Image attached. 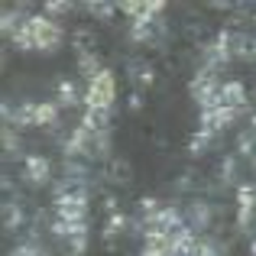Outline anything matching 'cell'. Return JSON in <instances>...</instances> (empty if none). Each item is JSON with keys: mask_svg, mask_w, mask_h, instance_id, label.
Listing matches in <instances>:
<instances>
[{"mask_svg": "<svg viewBox=\"0 0 256 256\" xmlns=\"http://www.w3.org/2000/svg\"><path fill=\"white\" fill-rule=\"evenodd\" d=\"M62 26L49 16H26L13 32V42L23 52H56L62 46Z\"/></svg>", "mask_w": 256, "mask_h": 256, "instance_id": "1", "label": "cell"}, {"mask_svg": "<svg viewBox=\"0 0 256 256\" xmlns=\"http://www.w3.org/2000/svg\"><path fill=\"white\" fill-rule=\"evenodd\" d=\"M114 98H117V82H114V75L107 68L88 82V91H84V107L88 110H110Z\"/></svg>", "mask_w": 256, "mask_h": 256, "instance_id": "2", "label": "cell"}, {"mask_svg": "<svg viewBox=\"0 0 256 256\" xmlns=\"http://www.w3.org/2000/svg\"><path fill=\"white\" fill-rule=\"evenodd\" d=\"M23 178L30 182L32 188L49 185V178H52V166H49V159H46L42 152H32V156H26V162H23Z\"/></svg>", "mask_w": 256, "mask_h": 256, "instance_id": "3", "label": "cell"}, {"mask_svg": "<svg viewBox=\"0 0 256 256\" xmlns=\"http://www.w3.org/2000/svg\"><path fill=\"white\" fill-rule=\"evenodd\" d=\"M162 32H166V23L159 16H152V20H133V26H130V39H133V42H140V46H152L156 39H162Z\"/></svg>", "mask_w": 256, "mask_h": 256, "instance_id": "4", "label": "cell"}, {"mask_svg": "<svg viewBox=\"0 0 256 256\" xmlns=\"http://www.w3.org/2000/svg\"><path fill=\"white\" fill-rule=\"evenodd\" d=\"M214 107H227V110H234V114H244L246 110V88L240 82H224Z\"/></svg>", "mask_w": 256, "mask_h": 256, "instance_id": "5", "label": "cell"}, {"mask_svg": "<svg viewBox=\"0 0 256 256\" xmlns=\"http://www.w3.org/2000/svg\"><path fill=\"white\" fill-rule=\"evenodd\" d=\"M237 117H240V114L227 110V107H211V110H201V130H208V133H214V136H220V133H224Z\"/></svg>", "mask_w": 256, "mask_h": 256, "instance_id": "6", "label": "cell"}, {"mask_svg": "<svg viewBox=\"0 0 256 256\" xmlns=\"http://www.w3.org/2000/svg\"><path fill=\"white\" fill-rule=\"evenodd\" d=\"M253 218H256V185H240V192H237V224L246 230V227L253 224Z\"/></svg>", "mask_w": 256, "mask_h": 256, "instance_id": "7", "label": "cell"}, {"mask_svg": "<svg viewBox=\"0 0 256 256\" xmlns=\"http://www.w3.org/2000/svg\"><path fill=\"white\" fill-rule=\"evenodd\" d=\"M182 214H185V224L192 227L194 234H198V230H204V227H211V218H214L211 204H208V201H201V198L188 201V208H185Z\"/></svg>", "mask_w": 256, "mask_h": 256, "instance_id": "8", "label": "cell"}, {"mask_svg": "<svg viewBox=\"0 0 256 256\" xmlns=\"http://www.w3.org/2000/svg\"><path fill=\"white\" fill-rule=\"evenodd\" d=\"M230 52H234V58L253 62L256 58V36L253 32H230Z\"/></svg>", "mask_w": 256, "mask_h": 256, "instance_id": "9", "label": "cell"}, {"mask_svg": "<svg viewBox=\"0 0 256 256\" xmlns=\"http://www.w3.org/2000/svg\"><path fill=\"white\" fill-rule=\"evenodd\" d=\"M120 10L124 13H130L133 20H152V16H159V13L166 10V4H120Z\"/></svg>", "mask_w": 256, "mask_h": 256, "instance_id": "10", "label": "cell"}, {"mask_svg": "<svg viewBox=\"0 0 256 256\" xmlns=\"http://www.w3.org/2000/svg\"><path fill=\"white\" fill-rule=\"evenodd\" d=\"M78 68H82V75L88 78V82H91L94 75H100V72H104V68H100V58L94 56V52H88V49L78 52Z\"/></svg>", "mask_w": 256, "mask_h": 256, "instance_id": "11", "label": "cell"}, {"mask_svg": "<svg viewBox=\"0 0 256 256\" xmlns=\"http://www.w3.org/2000/svg\"><path fill=\"white\" fill-rule=\"evenodd\" d=\"M78 100H82V94H78V84L68 82V78H62V82H58V107H75Z\"/></svg>", "mask_w": 256, "mask_h": 256, "instance_id": "12", "label": "cell"}, {"mask_svg": "<svg viewBox=\"0 0 256 256\" xmlns=\"http://www.w3.org/2000/svg\"><path fill=\"white\" fill-rule=\"evenodd\" d=\"M4 224H6V230H16V227L26 224V214H23V208H20L16 201H6L4 204Z\"/></svg>", "mask_w": 256, "mask_h": 256, "instance_id": "13", "label": "cell"}, {"mask_svg": "<svg viewBox=\"0 0 256 256\" xmlns=\"http://www.w3.org/2000/svg\"><path fill=\"white\" fill-rule=\"evenodd\" d=\"M36 126H58V104H36Z\"/></svg>", "mask_w": 256, "mask_h": 256, "instance_id": "14", "label": "cell"}, {"mask_svg": "<svg viewBox=\"0 0 256 256\" xmlns=\"http://www.w3.org/2000/svg\"><path fill=\"white\" fill-rule=\"evenodd\" d=\"M10 256H52L46 246H39L36 240H23V244H16L13 246V253Z\"/></svg>", "mask_w": 256, "mask_h": 256, "instance_id": "15", "label": "cell"}, {"mask_svg": "<svg viewBox=\"0 0 256 256\" xmlns=\"http://www.w3.org/2000/svg\"><path fill=\"white\" fill-rule=\"evenodd\" d=\"M214 140H218L214 133H208V130H198V133L192 136V152H194V156H201V152H208V146H211Z\"/></svg>", "mask_w": 256, "mask_h": 256, "instance_id": "16", "label": "cell"}, {"mask_svg": "<svg viewBox=\"0 0 256 256\" xmlns=\"http://www.w3.org/2000/svg\"><path fill=\"white\" fill-rule=\"evenodd\" d=\"M4 146H6V156H16V150H20L16 126H6V124H4Z\"/></svg>", "mask_w": 256, "mask_h": 256, "instance_id": "17", "label": "cell"}, {"mask_svg": "<svg viewBox=\"0 0 256 256\" xmlns=\"http://www.w3.org/2000/svg\"><path fill=\"white\" fill-rule=\"evenodd\" d=\"M126 230V218L124 214H110V220H107V237H117V234H124Z\"/></svg>", "mask_w": 256, "mask_h": 256, "instance_id": "18", "label": "cell"}, {"mask_svg": "<svg viewBox=\"0 0 256 256\" xmlns=\"http://www.w3.org/2000/svg\"><path fill=\"white\" fill-rule=\"evenodd\" d=\"M220 172H224V182H234L237 178V159H224V162H220Z\"/></svg>", "mask_w": 256, "mask_h": 256, "instance_id": "19", "label": "cell"}, {"mask_svg": "<svg viewBox=\"0 0 256 256\" xmlns=\"http://www.w3.org/2000/svg\"><path fill=\"white\" fill-rule=\"evenodd\" d=\"M46 10H49V13H68L72 4H58V0H52V4H46Z\"/></svg>", "mask_w": 256, "mask_h": 256, "instance_id": "20", "label": "cell"}, {"mask_svg": "<svg viewBox=\"0 0 256 256\" xmlns=\"http://www.w3.org/2000/svg\"><path fill=\"white\" fill-rule=\"evenodd\" d=\"M250 253H253V256H256V237H253V244H250Z\"/></svg>", "mask_w": 256, "mask_h": 256, "instance_id": "21", "label": "cell"}]
</instances>
